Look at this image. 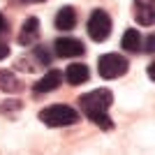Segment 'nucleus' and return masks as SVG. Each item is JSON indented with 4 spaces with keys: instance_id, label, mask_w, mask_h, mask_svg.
Wrapping results in <instances>:
<instances>
[{
    "instance_id": "14",
    "label": "nucleus",
    "mask_w": 155,
    "mask_h": 155,
    "mask_svg": "<svg viewBox=\"0 0 155 155\" xmlns=\"http://www.w3.org/2000/svg\"><path fill=\"white\" fill-rule=\"evenodd\" d=\"M16 109H21V102H19V100H9V102H5L2 107H0L2 114H9V111H16Z\"/></svg>"
},
{
    "instance_id": "12",
    "label": "nucleus",
    "mask_w": 155,
    "mask_h": 155,
    "mask_svg": "<svg viewBox=\"0 0 155 155\" xmlns=\"http://www.w3.org/2000/svg\"><path fill=\"white\" fill-rule=\"evenodd\" d=\"M120 44H123V49L127 53H139V51H141V46H143V42H141V35H139L137 28H127V30L123 32Z\"/></svg>"
},
{
    "instance_id": "13",
    "label": "nucleus",
    "mask_w": 155,
    "mask_h": 155,
    "mask_svg": "<svg viewBox=\"0 0 155 155\" xmlns=\"http://www.w3.org/2000/svg\"><path fill=\"white\" fill-rule=\"evenodd\" d=\"M23 91V84H21L19 79H16V74L9 70H0V93H19Z\"/></svg>"
},
{
    "instance_id": "16",
    "label": "nucleus",
    "mask_w": 155,
    "mask_h": 155,
    "mask_svg": "<svg viewBox=\"0 0 155 155\" xmlns=\"http://www.w3.org/2000/svg\"><path fill=\"white\" fill-rule=\"evenodd\" d=\"M7 56H9V46H7L5 42H0V60L7 58Z\"/></svg>"
},
{
    "instance_id": "2",
    "label": "nucleus",
    "mask_w": 155,
    "mask_h": 155,
    "mask_svg": "<svg viewBox=\"0 0 155 155\" xmlns=\"http://www.w3.org/2000/svg\"><path fill=\"white\" fill-rule=\"evenodd\" d=\"M39 120L49 127H70L79 120V111L67 104H51L39 111Z\"/></svg>"
},
{
    "instance_id": "3",
    "label": "nucleus",
    "mask_w": 155,
    "mask_h": 155,
    "mask_svg": "<svg viewBox=\"0 0 155 155\" xmlns=\"http://www.w3.org/2000/svg\"><path fill=\"white\" fill-rule=\"evenodd\" d=\"M130 70V63L120 53H104L97 60V72L102 79H118Z\"/></svg>"
},
{
    "instance_id": "18",
    "label": "nucleus",
    "mask_w": 155,
    "mask_h": 155,
    "mask_svg": "<svg viewBox=\"0 0 155 155\" xmlns=\"http://www.w3.org/2000/svg\"><path fill=\"white\" fill-rule=\"evenodd\" d=\"M26 2H44V0H26Z\"/></svg>"
},
{
    "instance_id": "1",
    "label": "nucleus",
    "mask_w": 155,
    "mask_h": 155,
    "mask_svg": "<svg viewBox=\"0 0 155 155\" xmlns=\"http://www.w3.org/2000/svg\"><path fill=\"white\" fill-rule=\"evenodd\" d=\"M111 104H114V93L109 88H95V91L84 93L79 97L81 111L88 116V120H93L97 127H102V130H114V120L107 114L111 109Z\"/></svg>"
},
{
    "instance_id": "9",
    "label": "nucleus",
    "mask_w": 155,
    "mask_h": 155,
    "mask_svg": "<svg viewBox=\"0 0 155 155\" xmlns=\"http://www.w3.org/2000/svg\"><path fill=\"white\" fill-rule=\"evenodd\" d=\"M60 84H63V72H60V70H49L37 84L32 86V93H37V95H42V93H51V91H56Z\"/></svg>"
},
{
    "instance_id": "10",
    "label": "nucleus",
    "mask_w": 155,
    "mask_h": 155,
    "mask_svg": "<svg viewBox=\"0 0 155 155\" xmlns=\"http://www.w3.org/2000/svg\"><path fill=\"white\" fill-rule=\"evenodd\" d=\"M88 77H91V72H88V67H86L84 63H72V65H67V70H65V81L70 86L86 84Z\"/></svg>"
},
{
    "instance_id": "7",
    "label": "nucleus",
    "mask_w": 155,
    "mask_h": 155,
    "mask_svg": "<svg viewBox=\"0 0 155 155\" xmlns=\"http://www.w3.org/2000/svg\"><path fill=\"white\" fill-rule=\"evenodd\" d=\"M134 19L139 26H153L155 23V0H134Z\"/></svg>"
},
{
    "instance_id": "4",
    "label": "nucleus",
    "mask_w": 155,
    "mask_h": 155,
    "mask_svg": "<svg viewBox=\"0 0 155 155\" xmlns=\"http://www.w3.org/2000/svg\"><path fill=\"white\" fill-rule=\"evenodd\" d=\"M88 35L93 42H104L111 35V16L104 9H93L88 16Z\"/></svg>"
},
{
    "instance_id": "11",
    "label": "nucleus",
    "mask_w": 155,
    "mask_h": 155,
    "mask_svg": "<svg viewBox=\"0 0 155 155\" xmlns=\"http://www.w3.org/2000/svg\"><path fill=\"white\" fill-rule=\"evenodd\" d=\"M77 26V12H74V7L65 5L58 9L56 14V28L58 30H72V28Z\"/></svg>"
},
{
    "instance_id": "17",
    "label": "nucleus",
    "mask_w": 155,
    "mask_h": 155,
    "mask_svg": "<svg viewBox=\"0 0 155 155\" xmlns=\"http://www.w3.org/2000/svg\"><path fill=\"white\" fill-rule=\"evenodd\" d=\"M5 30H7V19H5V14L0 12V35H2Z\"/></svg>"
},
{
    "instance_id": "5",
    "label": "nucleus",
    "mask_w": 155,
    "mask_h": 155,
    "mask_svg": "<svg viewBox=\"0 0 155 155\" xmlns=\"http://www.w3.org/2000/svg\"><path fill=\"white\" fill-rule=\"evenodd\" d=\"M51 63V53H49V49L46 46H42V44H37V46H32V51H30V56H23V58H19V70H26V72H35L37 67H42V65H49Z\"/></svg>"
},
{
    "instance_id": "8",
    "label": "nucleus",
    "mask_w": 155,
    "mask_h": 155,
    "mask_svg": "<svg viewBox=\"0 0 155 155\" xmlns=\"http://www.w3.org/2000/svg\"><path fill=\"white\" fill-rule=\"evenodd\" d=\"M39 37V19L37 16H28L21 26V32H19V44L21 46H30L35 44Z\"/></svg>"
},
{
    "instance_id": "6",
    "label": "nucleus",
    "mask_w": 155,
    "mask_h": 155,
    "mask_svg": "<svg viewBox=\"0 0 155 155\" xmlns=\"http://www.w3.org/2000/svg\"><path fill=\"white\" fill-rule=\"evenodd\" d=\"M53 49L60 58H77V56H84L86 53V46L81 39H74V37H58L53 42Z\"/></svg>"
},
{
    "instance_id": "15",
    "label": "nucleus",
    "mask_w": 155,
    "mask_h": 155,
    "mask_svg": "<svg viewBox=\"0 0 155 155\" xmlns=\"http://www.w3.org/2000/svg\"><path fill=\"white\" fill-rule=\"evenodd\" d=\"M155 35H148V39H146V51L148 53H153V49H155Z\"/></svg>"
}]
</instances>
